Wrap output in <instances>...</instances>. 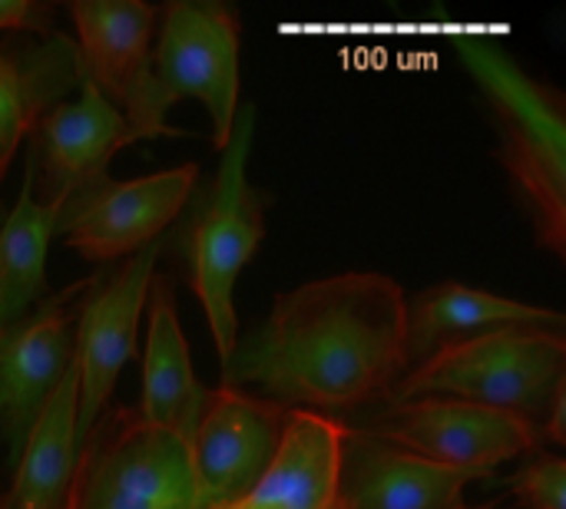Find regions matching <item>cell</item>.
Returning <instances> with one entry per match:
<instances>
[{
  "mask_svg": "<svg viewBox=\"0 0 566 509\" xmlns=\"http://www.w3.org/2000/svg\"><path fill=\"white\" fill-rule=\"evenodd\" d=\"M285 417L255 394L222 384L209 391L189 444L199 509L229 507L259 484L279 450Z\"/></svg>",
  "mask_w": 566,
  "mask_h": 509,
  "instance_id": "13",
  "label": "cell"
},
{
  "mask_svg": "<svg viewBox=\"0 0 566 509\" xmlns=\"http://www.w3.org/2000/svg\"><path fill=\"white\" fill-rule=\"evenodd\" d=\"M196 185V162L143 179H103L60 209L56 235L90 265H119L163 238L186 212Z\"/></svg>",
  "mask_w": 566,
  "mask_h": 509,
  "instance_id": "10",
  "label": "cell"
},
{
  "mask_svg": "<svg viewBox=\"0 0 566 509\" xmlns=\"http://www.w3.org/2000/svg\"><path fill=\"white\" fill-rule=\"evenodd\" d=\"M209 388L192 374L186 335L176 308V285L163 272L153 275L146 295V348H143V397L139 414L153 427L192 444Z\"/></svg>",
  "mask_w": 566,
  "mask_h": 509,
  "instance_id": "17",
  "label": "cell"
},
{
  "mask_svg": "<svg viewBox=\"0 0 566 509\" xmlns=\"http://www.w3.org/2000/svg\"><path fill=\"white\" fill-rule=\"evenodd\" d=\"M255 136V103L239 106L229 142L222 146V162L209 189H196L189 199V219L179 229V248L186 265V282L199 298L219 364L229 361L239 341L235 282L242 268L255 258L265 238V212L275 202L249 182L245 162Z\"/></svg>",
  "mask_w": 566,
  "mask_h": 509,
  "instance_id": "3",
  "label": "cell"
},
{
  "mask_svg": "<svg viewBox=\"0 0 566 509\" xmlns=\"http://www.w3.org/2000/svg\"><path fill=\"white\" fill-rule=\"evenodd\" d=\"M139 142L129 123L103 99L93 83H80L76 99L60 103L27 136L30 192L40 205H66L109 179V159Z\"/></svg>",
  "mask_w": 566,
  "mask_h": 509,
  "instance_id": "12",
  "label": "cell"
},
{
  "mask_svg": "<svg viewBox=\"0 0 566 509\" xmlns=\"http://www.w3.org/2000/svg\"><path fill=\"white\" fill-rule=\"evenodd\" d=\"M0 30L10 33H53L56 30V3L43 0H0Z\"/></svg>",
  "mask_w": 566,
  "mask_h": 509,
  "instance_id": "22",
  "label": "cell"
},
{
  "mask_svg": "<svg viewBox=\"0 0 566 509\" xmlns=\"http://www.w3.org/2000/svg\"><path fill=\"white\" fill-rule=\"evenodd\" d=\"M63 509H199L189 444L109 404L76 444Z\"/></svg>",
  "mask_w": 566,
  "mask_h": 509,
  "instance_id": "5",
  "label": "cell"
},
{
  "mask_svg": "<svg viewBox=\"0 0 566 509\" xmlns=\"http://www.w3.org/2000/svg\"><path fill=\"white\" fill-rule=\"evenodd\" d=\"M239 50L242 17L232 3L169 0L156 13L153 79L159 103L169 109L179 99H199L219 152L239 116Z\"/></svg>",
  "mask_w": 566,
  "mask_h": 509,
  "instance_id": "6",
  "label": "cell"
},
{
  "mask_svg": "<svg viewBox=\"0 0 566 509\" xmlns=\"http://www.w3.org/2000/svg\"><path fill=\"white\" fill-rule=\"evenodd\" d=\"M405 371L401 285L378 272H345L282 291L222 361V388L285 414L348 421L385 404Z\"/></svg>",
  "mask_w": 566,
  "mask_h": 509,
  "instance_id": "1",
  "label": "cell"
},
{
  "mask_svg": "<svg viewBox=\"0 0 566 509\" xmlns=\"http://www.w3.org/2000/svg\"><path fill=\"white\" fill-rule=\"evenodd\" d=\"M474 480L342 424L335 509H464V490Z\"/></svg>",
  "mask_w": 566,
  "mask_h": 509,
  "instance_id": "14",
  "label": "cell"
},
{
  "mask_svg": "<svg viewBox=\"0 0 566 509\" xmlns=\"http://www.w3.org/2000/svg\"><path fill=\"white\" fill-rule=\"evenodd\" d=\"M76 460V371L70 368L40 411L0 509H63Z\"/></svg>",
  "mask_w": 566,
  "mask_h": 509,
  "instance_id": "19",
  "label": "cell"
},
{
  "mask_svg": "<svg viewBox=\"0 0 566 509\" xmlns=\"http://www.w3.org/2000/svg\"><path fill=\"white\" fill-rule=\"evenodd\" d=\"M537 328L564 331L566 318L554 308L468 288L461 282H444L405 298V368L411 371L431 354L484 335Z\"/></svg>",
  "mask_w": 566,
  "mask_h": 509,
  "instance_id": "15",
  "label": "cell"
},
{
  "mask_svg": "<svg viewBox=\"0 0 566 509\" xmlns=\"http://www.w3.org/2000/svg\"><path fill=\"white\" fill-rule=\"evenodd\" d=\"M451 397L514 414L544 427L551 407L566 397L564 331H497L431 354L411 368L388 401Z\"/></svg>",
  "mask_w": 566,
  "mask_h": 509,
  "instance_id": "4",
  "label": "cell"
},
{
  "mask_svg": "<svg viewBox=\"0 0 566 509\" xmlns=\"http://www.w3.org/2000/svg\"><path fill=\"white\" fill-rule=\"evenodd\" d=\"M504 484L524 509H566V460L554 450H534V460Z\"/></svg>",
  "mask_w": 566,
  "mask_h": 509,
  "instance_id": "21",
  "label": "cell"
},
{
  "mask_svg": "<svg viewBox=\"0 0 566 509\" xmlns=\"http://www.w3.org/2000/svg\"><path fill=\"white\" fill-rule=\"evenodd\" d=\"M401 447L421 460L448 470L471 474L478 480L494 477L501 464L544 450L541 427L478 404L451 397H418V401H385L358 421H342Z\"/></svg>",
  "mask_w": 566,
  "mask_h": 509,
  "instance_id": "7",
  "label": "cell"
},
{
  "mask_svg": "<svg viewBox=\"0 0 566 509\" xmlns=\"http://www.w3.org/2000/svg\"><path fill=\"white\" fill-rule=\"evenodd\" d=\"M60 205H40L23 172L20 199L0 222V331L50 298L46 248L56 235Z\"/></svg>",
  "mask_w": 566,
  "mask_h": 509,
  "instance_id": "20",
  "label": "cell"
},
{
  "mask_svg": "<svg viewBox=\"0 0 566 509\" xmlns=\"http://www.w3.org/2000/svg\"><path fill=\"white\" fill-rule=\"evenodd\" d=\"M0 500H3V490H0Z\"/></svg>",
  "mask_w": 566,
  "mask_h": 509,
  "instance_id": "24",
  "label": "cell"
},
{
  "mask_svg": "<svg viewBox=\"0 0 566 509\" xmlns=\"http://www.w3.org/2000/svg\"><path fill=\"white\" fill-rule=\"evenodd\" d=\"M342 421L292 411L259 484L222 509H335Z\"/></svg>",
  "mask_w": 566,
  "mask_h": 509,
  "instance_id": "18",
  "label": "cell"
},
{
  "mask_svg": "<svg viewBox=\"0 0 566 509\" xmlns=\"http://www.w3.org/2000/svg\"><path fill=\"white\" fill-rule=\"evenodd\" d=\"M464 509H491V507H464Z\"/></svg>",
  "mask_w": 566,
  "mask_h": 509,
  "instance_id": "23",
  "label": "cell"
},
{
  "mask_svg": "<svg viewBox=\"0 0 566 509\" xmlns=\"http://www.w3.org/2000/svg\"><path fill=\"white\" fill-rule=\"evenodd\" d=\"M83 83L80 46L73 36L7 33L0 40V182L33 126L66 103Z\"/></svg>",
  "mask_w": 566,
  "mask_h": 509,
  "instance_id": "16",
  "label": "cell"
},
{
  "mask_svg": "<svg viewBox=\"0 0 566 509\" xmlns=\"http://www.w3.org/2000/svg\"><path fill=\"white\" fill-rule=\"evenodd\" d=\"M163 238L146 245L139 255L96 268L86 278V291L76 318V444L86 437L93 421L113 404V388L123 368L136 358L139 315L146 308L149 282L163 252Z\"/></svg>",
  "mask_w": 566,
  "mask_h": 509,
  "instance_id": "9",
  "label": "cell"
},
{
  "mask_svg": "<svg viewBox=\"0 0 566 509\" xmlns=\"http://www.w3.org/2000/svg\"><path fill=\"white\" fill-rule=\"evenodd\" d=\"M86 278L50 291L30 315L0 331V447L17 464L40 411L73 368L76 318Z\"/></svg>",
  "mask_w": 566,
  "mask_h": 509,
  "instance_id": "11",
  "label": "cell"
},
{
  "mask_svg": "<svg viewBox=\"0 0 566 509\" xmlns=\"http://www.w3.org/2000/svg\"><path fill=\"white\" fill-rule=\"evenodd\" d=\"M458 63L484 96L497 132V159L541 248L566 262V99L531 76L497 40L454 36Z\"/></svg>",
  "mask_w": 566,
  "mask_h": 509,
  "instance_id": "2",
  "label": "cell"
},
{
  "mask_svg": "<svg viewBox=\"0 0 566 509\" xmlns=\"http://www.w3.org/2000/svg\"><path fill=\"white\" fill-rule=\"evenodd\" d=\"M83 79L93 83L103 99L129 123L136 139L189 136L169 126L166 106L153 79V33L159 7L143 0H73L66 3Z\"/></svg>",
  "mask_w": 566,
  "mask_h": 509,
  "instance_id": "8",
  "label": "cell"
}]
</instances>
